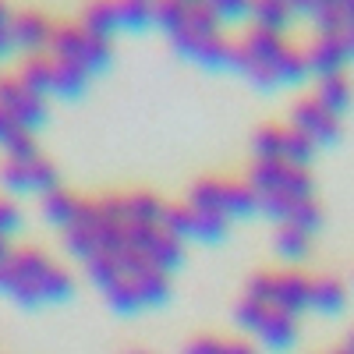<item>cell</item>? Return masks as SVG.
Wrapping results in <instances>:
<instances>
[{
	"instance_id": "1",
	"label": "cell",
	"mask_w": 354,
	"mask_h": 354,
	"mask_svg": "<svg viewBox=\"0 0 354 354\" xmlns=\"http://www.w3.org/2000/svg\"><path fill=\"white\" fill-rule=\"evenodd\" d=\"M308 305H315L319 312H340L344 308V290L337 283H330V280H322V283L312 287V301Z\"/></svg>"
}]
</instances>
